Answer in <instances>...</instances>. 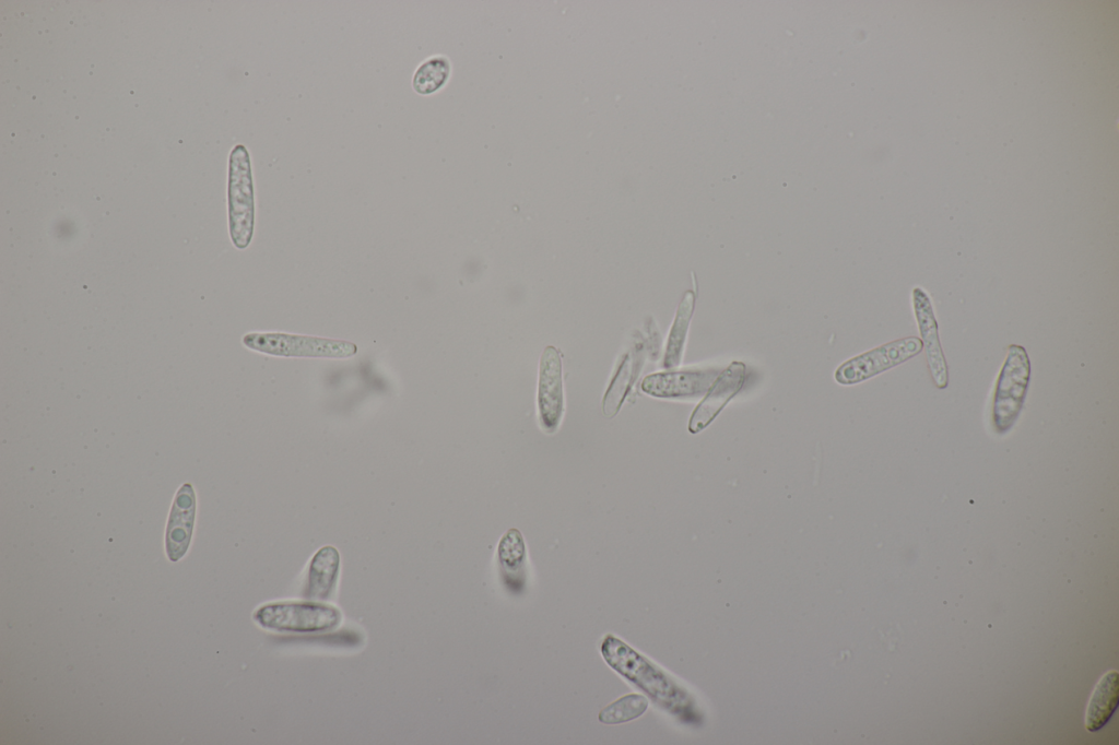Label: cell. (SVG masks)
<instances>
[{
    "instance_id": "cell-10",
    "label": "cell",
    "mask_w": 1119,
    "mask_h": 745,
    "mask_svg": "<svg viewBox=\"0 0 1119 745\" xmlns=\"http://www.w3.org/2000/svg\"><path fill=\"white\" fill-rule=\"evenodd\" d=\"M195 515V489L190 483H185L175 495L166 527L165 548L170 561H178L187 553L192 536Z\"/></svg>"
},
{
    "instance_id": "cell-11",
    "label": "cell",
    "mask_w": 1119,
    "mask_h": 745,
    "mask_svg": "<svg viewBox=\"0 0 1119 745\" xmlns=\"http://www.w3.org/2000/svg\"><path fill=\"white\" fill-rule=\"evenodd\" d=\"M340 572V554L331 545L318 549L313 556L303 595L311 601L326 602L334 593Z\"/></svg>"
},
{
    "instance_id": "cell-16",
    "label": "cell",
    "mask_w": 1119,
    "mask_h": 745,
    "mask_svg": "<svg viewBox=\"0 0 1119 745\" xmlns=\"http://www.w3.org/2000/svg\"><path fill=\"white\" fill-rule=\"evenodd\" d=\"M526 546L520 532L517 529L508 530L500 539L498 545V559L506 572H517L523 564Z\"/></svg>"
},
{
    "instance_id": "cell-2",
    "label": "cell",
    "mask_w": 1119,
    "mask_h": 745,
    "mask_svg": "<svg viewBox=\"0 0 1119 745\" xmlns=\"http://www.w3.org/2000/svg\"><path fill=\"white\" fill-rule=\"evenodd\" d=\"M252 616L262 628L301 634L330 630L342 620L338 607L311 600L268 603L258 607Z\"/></svg>"
},
{
    "instance_id": "cell-13",
    "label": "cell",
    "mask_w": 1119,
    "mask_h": 745,
    "mask_svg": "<svg viewBox=\"0 0 1119 745\" xmlns=\"http://www.w3.org/2000/svg\"><path fill=\"white\" fill-rule=\"evenodd\" d=\"M695 299V293L686 291L679 304L663 357V367L665 369L679 366L682 360L687 330L694 312Z\"/></svg>"
},
{
    "instance_id": "cell-12",
    "label": "cell",
    "mask_w": 1119,
    "mask_h": 745,
    "mask_svg": "<svg viewBox=\"0 0 1119 745\" xmlns=\"http://www.w3.org/2000/svg\"><path fill=\"white\" fill-rule=\"evenodd\" d=\"M1118 672H1106L1096 684L1087 705L1085 728L1088 732H1097L1110 720L1118 706Z\"/></svg>"
},
{
    "instance_id": "cell-8",
    "label": "cell",
    "mask_w": 1119,
    "mask_h": 745,
    "mask_svg": "<svg viewBox=\"0 0 1119 745\" xmlns=\"http://www.w3.org/2000/svg\"><path fill=\"white\" fill-rule=\"evenodd\" d=\"M912 307L932 380L939 389H945L949 370L940 344L938 321L929 295L919 286L912 289Z\"/></svg>"
},
{
    "instance_id": "cell-7",
    "label": "cell",
    "mask_w": 1119,
    "mask_h": 745,
    "mask_svg": "<svg viewBox=\"0 0 1119 745\" xmlns=\"http://www.w3.org/2000/svg\"><path fill=\"white\" fill-rule=\"evenodd\" d=\"M719 372L714 368L655 372L644 378L641 390L661 399L698 397L708 391Z\"/></svg>"
},
{
    "instance_id": "cell-9",
    "label": "cell",
    "mask_w": 1119,
    "mask_h": 745,
    "mask_svg": "<svg viewBox=\"0 0 1119 745\" xmlns=\"http://www.w3.org/2000/svg\"><path fill=\"white\" fill-rule=\"evenodd\" d=\"M745 365L742 362H732L723 369L702 402L693 411L688 430L697 434L706 428L725 407V405L741 390L745 381Z\"/></svg>"
},
{
    "instance_id": "cell-6",
    "label": "cell",
    "mask_w": 1119,
    "mask_h": 745,
    "mask_svg": "<svg viewBox=\"0 0 1119 745\" xmlns=\"http://www.w3.org/2000/svg\"><path fill=\"white\" fill-rule=\"evenodd\" d=\"M538 412L546 433L557 429L564 413L562 359L554 346H546L541 355L538 381Z\"/></svg>"
},
{
    "instance_id": "cell-3",
    "label": "cell",
    "mask_w": 1119,
    "mask_h": 745,
    "mask_svg": "<svg viewBox=\"0 0 1119 745\" xmlns=\"http://www.w3.org/2000/svg\"><path fill=\"white\" fill-rule=\"evenodd\" d=\"M242 342L251 351L280 357L349 358L357 353L350 341L285 332H249Z\"/></svg>"
},
{
    "instance_id": "cell-1",
    "label": "cell",
    "mask_w": 1119,
    "mask_h": 745,
    "mask_svg": "<svg viewBox=\"0 0 1119 745\" xmlns=\"http://www.w3.org/2000/svg\"><path fill=\"white\" fill-rule=\"evenodd\" d=\"M227 205L231 240L237 249H246L254 235L255 196L250 155L244 144L229 153Z\"/></svg>"
},
{
    "instance_id": "cell-4",
    "label": "cell",
    "mask_w": 1119,
    "mask_h": 745,
    "mask_svg": "<svg viewBox=\"0 0 1119 745\" xmlns=\"http://www.w3.org/2000/svg\"><path fill=\"white\" fill-rule=\"evenodd\" d=\"M1030 378V362L1026 350L1017 344L1008 347L1001 368L993 400V424L996 430L1004 434L1016 422L1026 397Z\"/></svg>"
},
{
    "instance_id": "cell-15",
    "label": "cell",
    "mask_w": 1119,
    "mask_h": 745,
    "mask_svg": "<svg viewBox=\"0 0 1119 745\" xmlns=\"http://www.w3.org/2000/svg\"><path fill=\"white\" fill-rule=\"evenodd\" d=\"M648 707L646 697L638 694L625 695L603 708L599 721L604 724H619L640 717Z\"/></svg>"
},
{
    "instance_id": "cell-14",
    "label": "cell",
    "mask_w": 1119,
    "mask_h": 745,
    "mask_svg": "<svg viewBox=\"0 0 1119 745\" xmlns=\"http://www.w3.org/2000/svg\"><path fill=\"white\" fill-rule=\"evenodd\" d=\"M451 73V63L446 56H433L423 61L412 78V87L420 95H431L440 90Z\"/></svg>"
},
{
    "instance_id": "cell-5",
    "label": "cell",
    "mask_w": 1119,
    "mask_h": 745,
    "mask_svg": "<svg viewBox=\"0 0 1119 745\" xmlns=\"http://www.w3.org/2000/svg\"><path fill=\"white\" fill-rule=\"evenodd\" d=\"M922 350L917 336L888 342L843 363L835 371V380L845 386L859 383L907 362Z\"/></svg>"
}]
</instances>
